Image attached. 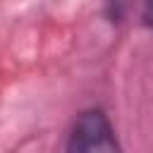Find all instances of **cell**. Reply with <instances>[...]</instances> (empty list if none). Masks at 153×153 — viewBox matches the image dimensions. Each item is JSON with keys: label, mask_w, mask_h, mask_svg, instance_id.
<instances>
[{"label": "cell", "mask_w": 153, "mask_h": 153, "mask_svg": "<svg viewBox=\"0 0 153 153\" xmlns=\"http://www.w3.org/2000/svg\"><path fill=\"white\" fill-rule=\"evenodd\" d=\"M67 151L76 153H91V151H103L112 153L120 151V143L115 139V129L108 120V115L100 108H88L79 112L69 139H67Z\"/></svg>", "instance_id": "cell-1"}, {"label": "cell", "mask_w": 153, "mask_h": 153, "mask_svg": "<svg viewBox=\"0 0 153 153\" xmlns=\"http://www.w3.org/2000/svg\"><path fill=\"white\" fill-rule=\"evenodd\" d=\"M143 24L153 29V0H143Z\"/></svg>", "instance_id": "cell-2"}]
</instances>
